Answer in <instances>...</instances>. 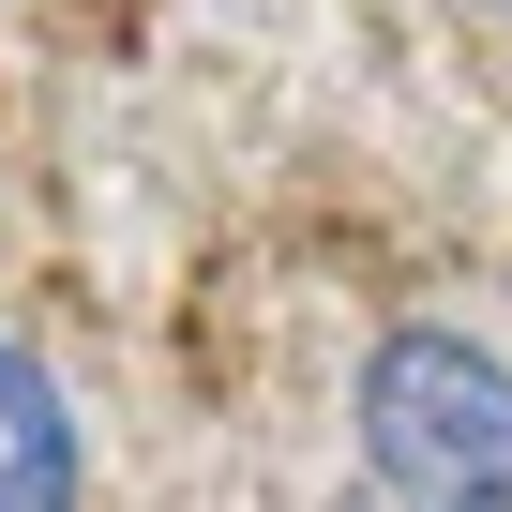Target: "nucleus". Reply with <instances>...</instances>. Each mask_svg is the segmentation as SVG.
I'll return each instance as SVG.
<instances>
[{"label":"nucleus","mask_w":512,"mask_h":512,"mask_svg":"<svg viewBox=\"0 0 512 512\" xmlns=\"http://www.w3.org/2000/svg\"><path fill=\"white\" fill-rule=\"evenodd\" d=\"M362 467L407 512H512V362L467 317H407L362 347Z\"/></svg>","instance_id":"nucleus-1"},{"label":"nucleus","mask_w":512,"mask_h":512,"mask_svg":"<svg viewBox=\"0 0 512 512\" xmlns=\"http://www.w3.org/2000/svg\"><path fill=\"white\" fill-rule=\"evenodd\" d=\"M497 16H512V0H497Z\"/></svg>","instance_id":"nucleus-3"},{"label":"nucleus","mask_w":512,"mask_h":512,"mask_svg":"<svg viewBox=\"0 0 512 512\" xmlns=\"http://www.w3.org/2000/svg\"><path fill=\"white\" fill-rule=\"evenodd\" d=\"M0 512H91V437L76 392L46 377V347L0 332Z\"/></svg>","instance_id":"nucleus-2"}]
</instances>
